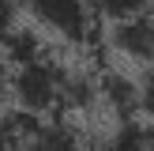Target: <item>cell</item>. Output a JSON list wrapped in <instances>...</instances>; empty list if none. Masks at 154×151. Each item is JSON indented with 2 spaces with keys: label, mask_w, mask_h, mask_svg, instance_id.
I'll return each mask as SVG.
<instances>
[{
  "label": "cell",
  "mask_w": 154,
  "mask_h": 151,
  "mask_svg": "<svg viewBox=\"0 0 154 151\" xmlns=\"http://www.w3.org/2000/svg\"><path fill=\"white\" fill-rule=\"evenodd\" d=\"M19 8L38 27H45L68 45L94 42V19H98L94 0H19Z\"/></svg>",
  "instance_id": "7a4b0ae2"
},
{
  "label": "cell",
  "mask_w": 154,
  "mask_h": 151,
  "mask_svg": "<svg viewBox=\"0 0 154 151\" xmlns=\"http://www.w3.org/2000/svg\"><path fill=\"white\" fill-rule=\"evenodd\" d=\"M109 45L124 57L139 60L143 68H150L154 64V11L139 15V19H128V23H113Z\"/></svg>",
  "instance_id": "277c9868"
},
{
  "label": "cell",
  "mask_w": 154,
  "mask_h": 151,
  "mask_svg": "<svg viewBox=\"0 0 154 151\" xmlns=\"http://www.w3.org/2000/svg\"><path fill=\"white\" fill-rule=\"evenodd\" d=\"M135 87H139V113H143L147 121H154V64L139 72Z\"/></svg>",
  "instance_id": "9c48e42d"
},
{
  "label": "cell",
  "mask_w": 154,
  "mask_h": 151,
  "mask_svg": "<svg viewBox=\"0 0 154 151\" xmlns=\"http://www.w3.org/2000/svg\"><path fill=\"white\" fill-rule=\"evenodd\" d=\"M109 151H154V125H150L147 117L120 121L117 132H113Z\"/></svg>",
  "instance_id": "52a82bcc"
},
{
  "label": "cell",
  "mask_w": 154,
  "mask_h": 151,
  "mask_svg": "<svg viewBox=\"0 0 154 151\" xmlns=\"http://www.w3.org/2000/svg\"><path fill=\"white\" fill-rule=\"evenodd\" d=\"M0 151H87V147L60 121L11 113V117H0Z\"/></svg>",
  "instance_id": "3957f363"
},
{
  "label": "cell",
  "mask_w": 154,
  "mask_h": 151,
  "mask_svg": "<svg viewBox=\"0 0 154 151\" xmlns=\"http://www.w3.org/2000/svg\"><path fill=\"white\" fill-rule=\"evenodd\" d=\"M94 11H98V19L128 23V19H139V15L154 11V0H94Z\"/></svg>",
  "instance_id": "ba28073f"
},
{
  "label": "cell",
  "mask_w": 154,
  "mask_h": 151,
  "mask_svg": "<svg viewBox=\"0 0 154 151\" xmlns=\"http://www.w3.org/2000/svg\"><path fill=\"white\" fill-rule=\"evenodd\" d=\"M0 49L8 53L11 68L30 64V60L45 57V42H42V34H38L34 27H19V23H15L11 30H4V34H0Z\"/></svg>",
  "instance_id": "8992f818"
},
{
  "label": "cell",
  "mask_w": 154,
  "mask_h": 151,
  "mask_svg": "<svg viewBox=\"0 0 154 151\" xmlns=\"http://www.w3.org/2000/svg\"><path fill=\"white\" fill-rule=\"evenodd\" d=\"M11 98L19 102V113L38 121H49V113L68 110V68L60 60H53L49 53L30 64L15 68L11 79Z\"/></svg>",
  "instance_id": "6da1fadb"
},
{
  "label": "cell",
  "mask_w": 154,
  "mask_h": 151,
  "mask_svg": "<svg viewBox=\"0 0 154 151\" xmlns=\"http://www.w3.org/2000/svg\"><path fill=\"white\" fill-rule=\"evenodd\" d=\"M11 79H15V68H11V60H8V53L0 49V113H4L8 98H11Z\"/></svg>",
  "instance_id": "30bf717a"
},
{
  "label": "cell",
  "mask_w": 154,
  "mask_h": 151,
  "mask_svg": "<svg viewBox=\"0 0 154 151\" xmlns=\"http://www.w3.org/2000/svg\"><path fill=\"white\" fill-rule=\"evenodd\" d=\"M98 95L113 110L117 121H135L139 117V87H135V79H128L120 72H105L98 79Z\"/></svg>",
  "instance_id": "5b68a950"
}]
</instances>
